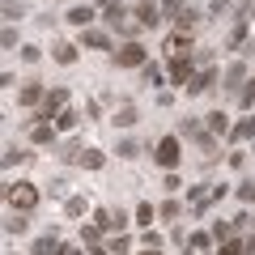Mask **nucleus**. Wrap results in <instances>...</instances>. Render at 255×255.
Masks as SVG:
<instances>
[{"instance_id":"nucleus-1","label":"nucleus","mask_w":255,"mask_h":255,"mask_svg":"<svg viewBox=\"0 0 255 255\" xmlns=\"http://www.w3.org/2000/svg\"><path fill=\"white\" fill-rule=\"evenodd\" d=\"M102 21H107L111 30H119V34H128V38L136 34V30H145V26L136 21V13H132V9H124L119 0H111V4H102Z\"/></svg>"},{"instance_id":"nucleus-2","label":"nucleus","mask_w":255,"mask_h":255,"mask_svg":"<svg viewBox=\"0 0 255 255\" xmlns=\"http://www.w3.org/2000/svg\"><path fill=\"white\" fill-rule=\"evenodd\" d=\"M221 196H226V183H200V187H191V191H187V209L200 217V213H209L213 204L221 200Z\"/></svg>"},{"instance_id":"nucleus-3","label":"nucleus","mask_w":255,"mask_h":255,"mask_svg":"<svg viewBox=\"0 0 255 255\" xmlns=\"http://www.w3.org/2000/svg\"><path fill=\"white\" fill-rule=\"evenodd\" d=\"M4 200H9V209L34 213L38 209V187L34 183H9V187H4Z\"/></svg>"},{"instance_id":"nucleus-4","label":"nucleus","mask_w":255,"mask_h":255,"mask_svg":"<svg viewBox=\"0 0 255 255\" xmlns=\"http://www.w3.org/2000/svg\"><path fill=\"white\" fill-rule=\"evenodd\" d=\"M179 157H183L179 136H162V140L153 145V162L162 166V170H174V166H179Z\"/></svg>"},{"instance_id":"nucleus-5","label":"nucleus","mask_w":255,"mask_h":255,"mask_svg":"<svg viewBox=\"0 0 255 255\" xmlns=\"http://www.w3.org/2000/svg\"><path fill=\"white\" fill-rule=\"evenodd\" d=\"M111 60H115L119 68H140V64H145L149 55H145V47H140L136 38H128V43L119 47V51H111Z\"/></svg>"},{"instance_id":"nucleus-6","label":"nucleus","mask_w":255,"mask_h":255,"mask_svg":"<svg viewBox=\"0 0 255 255\" xmlns=\"http://www.w3.org/2000/svg\"><path fill=\"white\" fill-rule=\"evenodd\" d=\"M196 64H200V60H196L191 51H187V55H170V81H174V85H187L191 77H196V73H191Z\"/></svg>"},{"instance_id":"nucleus-7","label":"nucleus","mask_w":255,"mask_h":255,"mask_svg":"<svg viewBox=\"0 0 255 255\" xmlns=\"http://www.w3.org/2000/svg\"><path fill=\"white\" fill-rule=\"evenodd\" d=\"M217 77H221V73H217V68H213V64H204L200 73L191 77V81H187V85H183V90H187V94H191V98H196V94H209V90H213V85H217Z\"/></svg>"},{"instance_id":"nucleus-8","label":"nucleus","mask_w":255,"mask_h":255,"mask_svg":"<svg viewBox=\"0 0 255 255\" xmlns=\"http://www.w3.org/2000/svg\"><path fill=\"white\" fill-rule=\"evenodd\" d=\"M64 107H68V90H47V98H43V107H38L34 119H55Z\"/></svg>"},{"instance_id":"nucleus-9","label":"nucleus","mask_w":255,"mask_h":255,"mask_svg":"<svg viewBox=\"0 0 255 255\" xmlns=\"http://www.w3.org/2000/svg\"><path fill=\"white\" fill-rule=\"evenodd\" d=\"M132 13H136V21H140L145 30H153L157 21H162V4H157V0H140V4H136Z\"/></svg>"},{"instance_id":"nucleus-10","label":"nucleus","mask_w":255,"mask_h":255,"mask_svg":"<svg viewBox=\"0 0 255 255\" xmlns=\"http://www.w3.org/2000/svg\"><path fill=\"white\" fill-rule=\"evenodd\" d=\"M43 98H47V90H43V85H38V81H26V85H21V90H17V102H21V107H43Z\"/></svg>"},{"instance_id":"nucleus-11","label":"nucleus","mask_w":255,"mask_h":255,"mask_svg":"<svg viewBox=\"0 0 255 255\" xmlns=\"http://www.w3.org/2000/svg\"><path fill=\"white\" fill-rule=\"evenodd\" d=\"M30 255H68V247H64V243H60L55 234H43V238H34Z\"/></svg>"},{"instance_id":"nucleus-12","label":"nucleus","mask_w":255,"mask_h":255,"mask_svg":"<svg viewBox=\"0 0 255 255\" xmlns=\"http://www.w3.org/2000/svg\"><path fill=\"white\" fill-rule=\"evenodd\" d=\"M55 132H60L55 119H38V124L30 128V140H34V145H55Z\"/></svg>"},{"instance_id":"nucleus-13","label":"nucleus","mask_w":255,"mask_h":255,"mask_svg":"<svg viewBox=\"0 0 255 255\" xmlns=\"http://www.w3.org/2000/svg\"><path fill=\"white\" fill-rule=\"evenodd\" d=\"M73 166H81V170H102V166H107V153H102V149H85V145H81V153H77Z\"/></svg>"},{"instance_id":"nucleus-14","label":"nucleus","mask_w":255,"mask_h":255,"mask_svg":"<svg viewBox=\"0 0 255 255\" xmlns=\"http://www.w3.org/2000/svg\"><path fill=\"white\" fill-rule=\"evenodd\" d=\"M94 17H98V13H94V4H73L64 21H68V26H77V30H85V26H90Z\"/></svg>"},{"instance_id":"nucleus-15","label":"nucleus","mask_w":255,"mask_h":255,"mask_svg":"<svg viewBox=\"0 0 255 255\" xmlns=\"http://www.w3.org/2000/svg\"><path fill=\"white\" fill-rule=\"evenodd\" d=\"M162 47H166L170 55H187V51H191V34H187V30H174V34L166 38Z\"/></svg>"},{"instance_id":"nucleus-16","label":"nucleus","mask_w":255,"mask_h":255,"mask_svg":"<svg viewBox=\"0 0 255 255\" xmlns=\"http://www.w3.org/2000/svg\"><path fill=\"white\" fill-rule=\"evenodd\" d=\"M221 81H226V90H243V81H247V64H243V60L230 64L226 73H221Z\"/></svg>"},{"instance_id":"nucleus-17","label":"nucleus","mask_w":255,"mask_h":255,"mask_svg":"<svg viewBox=\"0 0 255 255\" xmlns=\"http://www.w3.org/2000/svg\"><path fill=\"white\" fill-rule=\"evenodd\" d=\"M81 47H94V51H107L111 47V34H102V30H81Z\"/></svg>"},{"instance_id":"nucleus-18","label":"nucleus","mask_w":255,"mask_h":255,"mask_svg":"<svg viewBox=\"0 0 255 255\" xmlns=\"http://www.w3.org/2000/svg\"><path fill=\"white\" fill-rule=\"evenodd\" d=\"M204 128L217 132V136H230V115L226 111H213V115H204Z\"/></svg>"},{"instance_id":"nucleus-19","label":"nucleus","mask_w":255,"mask_h":255,"mask_svg":"<svg viewBox=\"0 0 255 255\" xmlns=\"http://www.w3.org/2000/svg\"><path fill=\"white\" fill-rule=\"evenodd\" d=\"M30 213H21V209H13L9 217H4V234H26V226H30Z\"/></svg>"},{"instance_id":"nucleus-20","label":"nucleus","mask_w":255,"mask_h":255,"mask_svg":"<svg viewBox=\"0 0 255 255\" xmlns=\"http://www.w3.org/2000/svg\"><path fill=\"white\" fill-rule=\"evenodd\" d=\"M111 124H115V128H132V124H136V107H132V102H124V107H115V115H111Z\"/></svg>"},{"instance_id":"nucleus-21","label":"nucleus","mask_w":255,"mask_h":255,"mask_svg":"<svg viewBox=\"0 0 255 255\" xmlns=\"http://www.w3.org/2000/svg\"><path fill=\"white\" fill-rule=\"evenodd\" d=\"M209 243H213V234H204V230L187 234V251H191V255H204V251H209Z\"/></svg>"},{"instance_id":"nucleus-22","label":"nucleus","mask_w":255,"mask_h":255,"mask_svg":"<svg viewBox=\"0 0 255 255\" xmlns=\"http://www.w3.org/2000/svg\"><path fill=\"white\" fill-rule=\"evenodd\" d=\"M251 136H255V115H247L243 124L230 128V140H251Z\"/></svg>"},{"instance_id":"nucleus-23","label":"nucleus","mask_w":255,"mask_h":255,"mask_svg":"<svg viewBox=\"0 0 255 255\" xmlns=\"http://www.w3.org/2000/svg\"><path fill=\"white\" fill-rule=\"evenodd\" d=\"M77 124H81V115H77V111H73V107H64V111H60V115H55V128H60V132H73V128H77Z\"/></svg>"},{"instance_id":"nucleus-24","label":"nucleus","mask_w":255,"mask_h":255,"mask_svg":"<svg viewBox=\"0 0 255 255\" xmlns=\"http://www.w3.org/2000/svg\"><path fill=\"white\" fill-rule=\"evenodd\" d=\"M51 55H55V64H77V47L73 43H55Z\"/></svg>"},{"instance_id":"nucleus-25","label":"nucleus","mask_w":255,"mask_h":255,"mask_svg":"<svg viewBox=\"0 0 255 255\" xmlns=\"http://www.w3.org/2000/svg\"><path fill=\"white\" fill-rule=\"evenodd\" d=\"M174 26H179V30H187V34H191V30L200 26V13H196V9H183L179 17H174Z\"/></svg>"},{"instance_id":"nucleus-26","label":"nucleus","mask_w":255,"mask_h":255,"mask_svg":"<svg viewBox=\"0 0 255 255\" xmlns=\"http://www.w3.org/2000/svg\"><path fill=\"white\" fill-rule=\"evenodd\" d=\"M153 217H157V209H153L149 200H145V204H136V226H140V230H149V226H153Z\"/></svg>"},{"instance_id":"nucleus-27","label":"nucleus","mask_w":255,"mask_h":255,"mask_svg":"<svg viewBox=\"0 0 255 255\" xmlns=\"http://www.w3.org/2000/svg\"><path fill=\"white\" fill-rule=\"evenodd\" d=\"M107 251H111V255H128V251H132V238H128V234H115V238L107 243Z\"/></svg>"},{"instance_id":"nucleus-28","label":"nucleus","mask_w":255,"mask_h":255,"mask_svg":"<svg viewBox=\"0 0 255 255\" xmlns=\"http://www.w3.org/2000/svg\"><path fill=\"white\" fill-rule=\"evenodd\" d=\"M157 217H162V221H179V217H183V204H179V200H166L162 209H157Z\"/></svg>"},{"instance_id":"nucleus-29","label":"nucleus","mask_w":255,"mask_h":255,"mask_svg":"<svg viewBox=\"0 0 255 255\" xmlns=\"http://www.w3.org/2000/svg\"><path fill=\"white\" fill-rule=\"evenodd\" d=\"M238 107H243V111L255 107V81H243V90H238Z\"/></svg>"},{"instance_id":"nucleus-30","label":"nucleus","mask_w":255,"mask_h":255,"mask_svg":"<svg viewBox=\"0 0 255 255\" xmlns=\"http://www.w3.org/2000/svg\"><path fill=\"white\" fill-rule=\"evenodd\" d=\"M217 255H247V238H226Z\"/></svg>"},{"instance_id":"nucleus-31","label":"nucleus","mask_w":255,"mask_h":255,"mask_svg":"<svg viewBox=\"0 0 255 255\" xmlns=\"http://www.w3.org/2000/svg\"><path fill=\"white\" fill-rule=\"evenodd\" d=\"M26 149H17V145H4V166H21V162H26Z\"/></svg>"},{"instance_id":"nucleus-32","label":"nucleus","mask_w":255,"mask_h":255,"mask_svg":"<svg viewBox=\"0 0 255 255\" xmlns=\"http://www.w3.org/2000/svg\"><path fill=\"white\" fill-rule=\"evenodd\" d=\"M81 243H85V247H98V243H102V226H98V221L81 230Z\"/></svg>"},{"instance_id":"nucleus-33","label":"nucleus","mask_w":255,"mask_h":255,"mask_svg":"<svg viewBox=\"0 0 255 255\" xmlns=\"http://www.w3.org/2000/svg\"><path fill=\"white\" fill-rule=\"evenodd\" d=\"M234 221H217V226H213V238H217V243H226V238H234Z\"/></svg>"},{"instance_id":"nucleus-34","label":"nucleus","mask_w":255,"mask_h":255,"mask_svg":"<svg viewBox=\"0 0 255 255\" xmlns=\"http://www.w3.org/2000/svg\"><path fill=\"white\" fill-rule=\"evenodd\" d=\"M230 47H234V51H238V47H247V17L234 26V34H230Z\"/></svg>"},{"instance_id":"nucleus-35","label":"nucleus","mask_w":255,"mask_h":255,"mask_svg":"<svg viewBox=\"0 0 255 255\" xmlns=\"http://www.w3.org/2000/svg\"><path fill=\"white\" fill-rule=\"evenodd\" d=\"M140 73H145V81H149V85H162V68H157V64H149V60H145V64H140Z\"/></svg>"},{"instance_id":"nucleus-36","label":"nucleus","mask_w":255,"mask_h":255,"mask_svg":"<svg viewBox=\"0 0 255 255\" xmlns=\"http://www.w3.org/2000/svg\"><path fill=\"white\" fill-rule=\"evenodd\" d=\"M85 209H90V200H85V196H68V217H81Z\"/></svg>"},{"instance_id":"nucleus-37","label":"nucleus","mask_w":255,"mask_h":255,"mask_svg":"<svg viewBox=\"0 0 255 255\" xmlns=\"http://www.w3.org/2000/svg\"><path fill=\"white\" fill-rule=\"evenodd\" d=\"M183 9H187V0H162V13H166V17H179Z\"/></svg>"},{"instance_id":"nucleus-38","label":"nucleus","mask_w":255,"mask_h":255,"mask_svg":"<svg viewBox=\"0 0 255 255\" xmlns=\"http://www.w3.org/2000/svg\"><path fill=\"white\" fill-rule=\"evenodd\" d=\"M0 47H4V51H13V47H17V30H13V26H4V34H0Z\"/></svg>"},{"instance_id":"nucleus-39","label":"nucleus","mask_w":255,"mask_h":255,"mask_svg":"<svg viewBox=\"0 0 255 255\" xmlns=\"http://www.w3.org/2000/svg\"><path fill=\"white\" fill-rule=\"evenodd\" d=\"M238 200H243V204H255V183H238Z\"/></svg>"},{"instance_id":"nucleus-40","label":"nucleus","mask_w":255,"mask_h":255,"mask_svg":"<svg viewBox=\"0 0 255 255\" xmlns=\"http://www.w3.org/2000/svg\"><path fill=\"white\" fill-rule=\"evenodd\" d=\"M115 153H119V157H136L140 149H136V140H119V149H115Z\"/></svg>"},{"instance_id":"nucleus-41","label":"nucleus","mask_w":255,"mask_h":255,"mask_svg":"<svg viewBox=\"0 0 255 255\" xmlns=\"http://www.w3.org/2000/svg\"><path fill=\"white\" fill-rule=\"evenodd\" d=\"M4 17H9V21L21 17V4H17V0H4Z\"/></svg>"},{"instance_id":"nucleus-42","label":"nucleus","mask_w":255,"mask_h":255,"mask_svg":"<svg viewBox=\"0 0 255 255\" xmlns=\"http://www.w3.org/2000/svg\"><path fill=\"white\" fill-rule=\"evenodd\" d=\"M140 243H145V247H162V238H157V234H153V226H149L145 234H140Z\"/></svg>"},{"instance_id":"nucleus-43","label":"nucleus","mask_w":255,"mask_h":255,"mask_svg":"<svg viewBox=\"0 0 255 255\" xmlns=\"http://www.w3.org/2000/svg\"><path fill=\"white\" fill-rule=\"evenodd\" d=\"M21 60H26V64H38V47H21Z\"/></svg>"},{"instance_id":"nucleus-44","label":"nucleus","mask_w":255,"mask_h":255,"mask_svg":"<svg viewBox=\"0 0 255 255\" xmlns=\"http://www.w3.org/2000/svg\"><path fill=\"white\" fill-rule=\"evenodd\" d=\"M230 9V0H213V4H209V13H226Z\"/></svg>"},{"instance_id":"nucleus-45","label":"nucleus","mask_w":255,"mask_h":255,"mask_svg":"<svg viewBox=\"0 0 255 255\" xmlns=\"http://www.w3.org/2000/svg\"><path fill=\"white\" fill-rule=\"evenodd\" d=\"M90 255H111V251H107V247L98 243V247H90Z\"/></svg>"},{"instance_id":"nucleus-46","label":"nucleus","mask_w":255,"mask_h":255,"mask_svg":"<svg viewBox=\"0 0 255 255\" xmlns=\"http://www.w3.org/2000/svg\"><path fill=\"white\" fill-rule=\"evenodd\" d=\"M140 255H162V247H145V251H140Z\"/></svg>"},{"instance_id":"nucleus-47","label":"nucleus","mask_w":255,"mask_h":255,"mask_svg":"<svg viewBox=\"0 0 255 255\" xmlns=\"http://www.w3.org/2000/svg\"><path fill=\"white\" fill-rule=\"evenodd\" d=\"M102 4H111V0H102Z\"/></svg>"}]
</instances>
